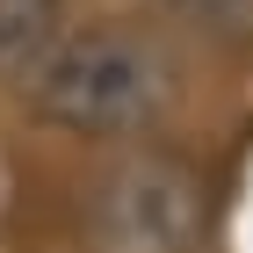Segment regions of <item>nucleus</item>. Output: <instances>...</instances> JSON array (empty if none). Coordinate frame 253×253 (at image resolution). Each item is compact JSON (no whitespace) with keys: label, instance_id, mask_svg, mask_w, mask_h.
<instances>
[{"label":"nucleus","instance_id":"nucleus-4","mask_svg":"<svg viewBox=\"0 0 253 253\" xmlns=\"http://www.w3.org/2000/svg\"><path fill=\"white\" fill-rule=\"evenodd\" d=\"M167 15L203 43H253V0H167Z\"/></svg>","mask_w":253,"mask_h":253},{"label":"nucleus","instance_id":"nucleus-2","mask_svg":"<svg viewBox=\"0 0 253 253\" xmlns=\"http://www.w3.org/2000/svg\"><path fill=\"white\" fill-rule=\"evenodd\" d=\"M210 188L167 152H123L87 188V246L94 253H203Z\"/></svg>","mask_w":253,"mask_h":253},{"label":"nucleus","instance_id":"nucleus-3","mask_svg":"<svg viewBox=\"0 0 253 253\" xmlns=\"http://www.w3.org/2000/svg\"><path fill=\"white\" fill-rule=\"evenodd\" d=\"M65 22V0H0V87L29 94V80L51 65Z\"/></svg>","mask_w":253,"mask_h":253},{"label":"nucleus","instance_id":"nucleus-1","mask_svg":"<svg viewBox=\"0 0 253 253\" xmlns=\"http://www.w3.org/2000/svg\"><path fill=\"white\" fill-rule=\"evenodd\" d=\"M43 123H58L73 137H101V145H130L152 137L181 101L174 51L130 22H80L65 29L51 65L29 80Z\"/></svg>","mask_w":253,"mask_h":253}]
</instances>
